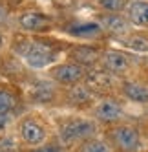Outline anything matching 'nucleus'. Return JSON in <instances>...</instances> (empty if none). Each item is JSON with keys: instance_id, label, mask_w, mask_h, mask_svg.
<instances>
[{"instance_id": "1", "label": "nucleus", "mask_w": 148, "mask_h": 152, "mask_svg": "<svg viewBox=\"0 0 148 152\" xmlns=\"http://www.w3.org/2000/svg\"><path fill=\"white\" fill-rule=\"evenodd\" d=\"M95 130H97V126H95L93 121H88V119H71V121H66L60 125L59 136L64 145H71L75 141L91 137L95 134Z\"/></svg>"}, {"instance_id": "2", "label": "nucleus", "mask_w": 148, "mask_h": 152, "mask_svg": "<svg viewBox=\"0 0 148 152\" xmlns=\"http://www.w3.org/2000/svg\"><path fill=\"white\" fill-rule=\"evenodd\" d=\"M20 55L26 61V64L29 68H46L48 64L53 62L55 55L46 44L37 40H29L20 48Z\"/></svg>"}, {"instance_id": "3", "label": "nucleus", "mask_w": 148, "mask_h": 152, "mask_svg": "<svg viewBox=\"0 0 148 152\" xmlns=\"http://www.w3.org/2000/svg\"><path fill=\"white\" fill-rule=\"evenodd\" d=\"M112 139H113V143L117 145L123 152H135V150H139V147H141L139 132H137L133 126H128V125L113 128Z\"/></svg>"}, {"instance_id": "4", "label": "nucleus", "mask_w": 148, "mask_h": 152, "mask_svg": "<svg viewBox=\"0 0 148 152\" xmlns=\"http://www.w3.org/2000/svg\"><path fill=\"white\" fill-rule=\"evenodd\" d=\"M51 75H53L55 81L62 84H75L77 81L84 77V66H81L77 62H66V64H60V66L53 68Z\"/></svg>"}, {"instance_id": "5", "label": "nucleus", "mask_w": 148, "mask_h": 152, "mask_svg": "<svg viewBox=\"0 0 148 152\" xmlns=\"http://www.w3.org/2000/svg\"><path fill=\"white\" fill-rule=\"evenodd\" d=\"M20 136L29 145H40L46 137V130L35 119H24L20 123Z\"/></svg>"}, {"instance_id": "6", "label": "nucleus", "mask_w": 148, "mask_h": 152, "mask_svg": "<svg viewBox=\"0 0 148 152\" xmlns=\"http://www.w3.org/2000/svg\"><path fill=\"white\" fill-rule=\"evenodd\" d=\"M95 117L102 123H115L123 117V108L119 103H115L112 99L102 101L97 108H95Z\"/></svg>"}, {"instance_id": "7", "label": "nucleus", "mask_w": 148, "mask_h": 152, "mask_svg": "<svg viewBox=\"0 0 148 152\" xmlns=\"http://www.w3.org/2000/svg\"><path fill=\"white\" fill-rule=\"evenodd\" d=\"M102 62H104V68L112 73H123L128 70V57L121 51H106L102 57Z\"/></svg>"}, {"instance_id": "8", "label": "nucleus", "mask_w": 148, "mask_h": 152, "mask_svg": "<svg viewBox=\"0 0 148 152\" xmlns=\"http://www.w3.org/2000/svg\"><path fill=\"white\" fill-rule=\"evenodd\" d=\"M20 26L28 31H42V29H48L49 18L37 11H28L20 17Z\"/></svg>"}, {"instance_id": "9", "label": "nucleus", "mask_w": 148, "mask_h": 152, "mask_svg": "<svg viewBox=\"0 0 148 152\" xmlns=\"http://www.w3.org/2000/svg\"><path fill=\"white\" fill-rule=\"evenodd\" d=\"M102 31L101 24L97 22H81V24H73L68 28V33L73 37H81V39H90V37H97Z\"/></svg>"}, {"instance_id": "10", "label": "nucleus", "mask_w": 148, "mask_h": 152, "mask_svg": "<svg viewBox=\"0 0 148 152\" xmlns=\"http://www.w3.org/2000/svg\"><path fill=\"white\" fill-rule=\"evenodd\" d=\"M101 28L108 29L112 33H124L128 31V20L123 18L121 15H104L101 17Z\"/></svg>"}, {"instance_id": "11", "label": "nucleus", "mask_w": 148, "mask_h": 152, "mask_svg": "<svg viewBox=\"0 0 148 152\" xmlns=\"http://www.w3.org/2000/svg\"><path fill=\"white\" fill-rule=\"evenodd\" d=\"M123 94L133 103H148V88L137 83H124Z\"/></svg>"}, {"instance_id": "12", "label": "nucleus", "mask_w": 148, "mask_h": 152, "mask_svg": "<svg viewBox=\"0 0 148 152\" xmlns=\"http://www.w3.org/2000/svg\"><path fill=\"white\" fill-rule=\"evenodd\" d=\"M71 57L77 61V64L84 66V64H91L99 59V50L91 46H77L71 50Z\"/></svg>"}, {"instance_id": "13", "label": "nucleus", "mask_w": 148, "mask_h": 152, "mask_svg": "<svg viewBox=\"0 0 148 152\" xmlns=\"http://www.w3.org/2000/svg\"><path fill=\"white\" fill-rule=\"evenodd\" d=\"M128 17L135 26H148V2H133L128 7Z\"/></svg>"}, {"instance_id": "14", "label": "nucleus", "mask_w": 148, "mask_h": 152, "mask_svg": "<svg viewBox=\"0 0 148 152\" xmlns=\"http://www.w3.org/2000/svg\"><path fill=\"white\" fill-rule=\"evenodd\" d=\"M86 81H88V86L99 88V90H104V88H110L112 86V77L106 72H90Z\"/></svg>"}, {"instance_id": "15", "label": "nucleus", "mask_w": 148, "mask_h": 152, "mask_svg": "<svg viewBox=\"0 0 148 152\" xmlns=\"http://www.w3.org/2000/svg\"><path fill=\"white\" fill-rule=\"evenodd\" d=\"M31 99L37 103H48L53 99V90L49 88V84L46 83H38L37 86H33L31 90Z\"/></svg>"}, {"instance_id": "16", "label": "nucleus", "mask_w": 148, "mask_h": 152, "mask_svg": "<svg viewBox=\"0 0 148 152\" xmlns=\"http://www.w3.org/2000/svg\"><path fill=\"white\" fill-rule=\"evenodd\" d=\"M15 104H17L15 95H11L6 90H0V115H7L15 108Z\"/></svg>"}, {"instance_id": "17", "label": "nucleus", "mask_w": 148, "mask_h": 152, "mask_svg": "<svg viewBox=\"0 0 148 152\" xmlns=\"http://www.w3.org/2000/svg\"><path fill=\"white\" fill-rule=\"evenodd\" d=\"M81 152H112V150L101 139H86L81 145Z\"/></svg>"}, {"instance_id": "18", "label": "nucleus", "mask_w": 148, "mask_h": 152, "mask_svg": "<svg viewBox=\"0 0 148 152\" xmlns=\"http://www.w3.org/2000/svg\"><path fill=\"white\" fill-rule=\"evenodd\" d=\"M124 44L132 50H135V51H148V39L141 37V35H133L130 39H126Z\"/></svg>"}, {"instance_id": "19", "label": "nucleus", "mask_w": 148, "mask_h": 152, "mask_svg": "<svg viewBox=\"0 0 148 152\" xmlns=\"http://www.w3.org/2000/svg\"><path fill=\"white\" fill-rule=\"evenodd\" d=\"M70 99L73 103H88L90 101V90L86 86H73V90L70 94Z\"/></svg>"}, {"instance_id": "20", "label": "nucleus", "mask_w": 148, "mask_h": 152, "mask_svg": "<svg viewBox=\"0 0 148 152\" xmlns=\"http://www.w3.org/2000/svg\"><path fill=\"white\" fill-rule=\"evenodd\" d=\"M99 6L106 11H112V13H117L121 9H124L126 6V0H99Z\"/></svg>"}, {"instance_id": "21", "label": "nucleus", "mask_w": 148, "mask_h": 152, "mask_svg": "<svg viewBox=\"0 0 148 152\" xmlns=\"http://www.w3.org/2000/svg\"><path fill=\"white\" fill-rule=\"evenodd\" d=\"M33 152H62L59 147L55 145H48V147H40V148H35Z\"/></svg>"}, {"instance_id": "22", "label": "nucleus", "mask_w": 148, "mask_h": 152, "mask_svg": "<svg viewBox=\"0 0 148 152\" xmlns=\"http://www.w3.org/2000/svg\"><path fill=\"white\" fill-rule=\"evenodd\" d=\"M7 123V115H0V130H2Z\"/></svg>"}, {"instance_id": "23", "label": "nucleus", "mask_w": 148, "mask_h": 152, "mask_svg": "<svg viewBox=\"0 0 148 152\" xmlns=\"http://www.w3.org/2000/svg\"><path fill=\"white\" fill-rule=\"evenodd\" d=\"M0 48H2V35H0Z\"/></svg>"}, {"instance_id": "24", "label": "nucleus", "mask_w": 148, "mask_h": 152, "mask_svg": "<svg viewBox=\"0 0 148 152\" xmlns=\"http://www.w3.org/2000/svg\"><path fill=\"white\" fill-rule=\"evenodd\" d=\"M0 152H9V150H4V148H2V150H0Z\"/></svg>"}]
</instances>
